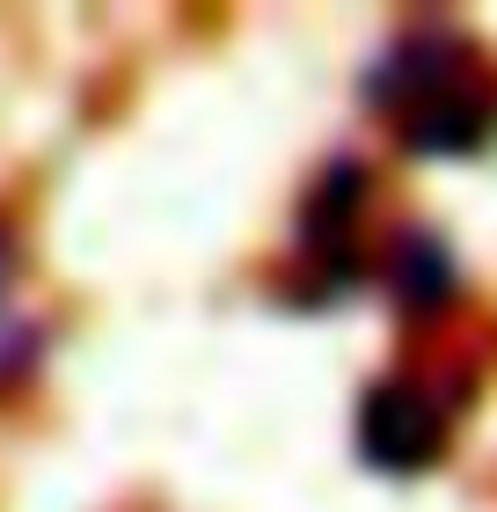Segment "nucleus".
<instances>
[{"mask_svg": "<svg viewBox=\"0 0 497 512\" xmlns=\"http://www.w3.org/2000/svg\"><path fill=\"white\" fill-rule=\"evenodd\" d=\"M439 439H446V417H439V403H432L417 381H381V388L366 395V410H359V447H366L373 469L410 476V469H424V461L439 454Z\"/></svg>", "mask_w": 497, "mask_h": 512, "instance_id": "2", "label": "nucleus"}, {"mask_svg": "<svg viewBox=\"0 0 497 512\" xmlns=\"http://www.w3.org/2000/svg\"><path fill=\"white\" fill-rule=\"evenodd\" d=\"M373 103L410 132L417 154H476L497 132V88L476 52L454 37H410L388 52V74L373 81Z\"/></svg>", "mask_w": 497, "mask_h": 512, "instance_id": "1", "label": "nucleus"}]
</instances>
